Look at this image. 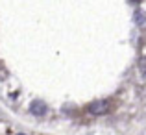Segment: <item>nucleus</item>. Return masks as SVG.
Segmentation results:
<instances>
[{
    "mask_svg": "<svg viewBox=\"0 0 146 135\" xmlns=\"http://www.w3.org/2000/svg\"><path fill=\"white\" fill-rule=\"evenodd\" d=\"M135 22H137V24H144V13H143V11H137V13H135Z\"/></svg>",
    "mask_w": 146,
    "mask_h": 135,
    "instance_id": "nucleus-4",
    "label": "nucleus"
},
{
    "mask_svg": "<svg viewBox=\"0 0 146 135\" xmlns=\"http://www.w3.org/2000/svg\"><path fill=\"white\" fill-rule=\"evenodd\" d=\"M107 111H109V102H106V100H98V102H93L89 106L91 115H104Z\"/></svg>",
    "mask_w": 146,
    "mask_h": 135,
    "instance_id": "nucleus-1",
    "label": "nucleus"
},
{
    "mask_svg": "<svg viewBox=\"0 0 146 135\" xmlns=\"http://www.w3.org/2000/svg\"><path fill=\"white\" fill-rule=\"evenodd\" d=\"M139 70H141V74L146 78V57H141V61H139Z\"/></svg>",
    "mask_w": 146,
    "mask_h": 135,
    "instance_id": "nucleus-3",
    "label": "nucleus"
},
{
    "mask_svg": "<svg viewBox=\"0 0 146 135\" xmlns=\"http://www.w3.org/2000/svg\"><path fill=\"white\" fill-rule=\"evenodd\" d=\"M17 135H22V133H17Z\"/></svg>",
    "mask_w": 146,
    "mask_h": 135,
    "instance_id": "nucleus-5",
    "label": "nucleus"
},
{
    "mask_svg": "<svg viewBox=\"0 0 146 135\" xmlns=\"http://www.w3.org/2000/svg\"><path fill=\"white\" fill-rule=\"evenodd\" d=\"M30 113L35 115V117H44V115H46V106H44V102H39V100L32 102V106H30Z\"/></svg>",
    "mask_w": 146,
    "mask_h": 135,
    "instance_id": "nucleus-2",
    "label": "nucleus"
}]
</instances>
